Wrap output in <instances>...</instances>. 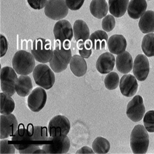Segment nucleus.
<instances>
[{
    "mask_svg": "<svg viewBox=\"0 0 154 154\" xmlns=\"http://www.w3.org/2000/svg\"><path fill=\"white\" fill-rule=\"evenodd\" d=\"M12 65L17 74L27 75L31 73L35 67V59L32 54L26 51L20 50L13 56Z\"/></svg>",
    "mask_w": 154,
    "mask_h": 154,
    "instance_id": "1",
    "label": "nucleus"
},
{
    "mask_svg": "<svg viewBox=\"0 0 154 154\" xmlns=\"http://www.w3.org/2000/svg\"><path fill=\"white\" fill-rule=\"evenodd\" d=\"M58 45L54 50L52 58L49 62L51 68L56 73L66 70L72 57L70 45Z\"/></svg>",
    "mask_w": 154,
    "mask_h": 154,
    "instance_id": "2",
    "label": "nucleus"
},
{
    "mask_svg": "<svg viewBox=\"0 0 154 154\" xmlns=\"http://www.w3.org/2000/svg\"><path fill=\"white\" fill-rule=\"evenodd\" d=\"M130 146L134 154H145L149 144V137L143 125L135 126L130 136Z\"/></svg>",
    "mask_w": 154,
    "mask_h": 154,
    "instance_id": "3",
    "label": "nucleus"
},
{
    "mask_svg": "<svg viewBox=\"0 0 154 154\" xmlns=\"http://www.w3.org/2000/svg\"><path fill=\"white\" fill-rule=\"evenodd\" d=\"M35 84L46 90H49L53 86L56 78L53 71L44 64L37 65L32 73Z\"/></svg>",
    "mask_w": 154,
    "mask_h": 154,
    "instance_id": "4",
    "label": "nucleus"
},
{
    "mask_svg": "<svg viewBox=\"0 0 154 154\" xmlns=\"http://www.w3.org/2000/svg\"><path fill=\"white\" fill-rule=\"evenodd\" d=\"M31 51L36 60L42 63L49 62L54 52L50 42L42 38L34 40Z\"/></svg>",
    "mask_w": 154,
    "mask_h": 154,
    "instance_id": "5",
    "label": "nucleus"
},
{
    "mask_svg": "<svg viewBox=\"0 0 154 154\" xmlns=\"http://www.w3.org/2000/svg\"><path fill=\"white\" fill-rule=\"evenodd\" d=\"M33 126L30 123L26 128L24 125L20 124L17 130L12 136L11 142L19 151L26 149L32 145L31 136Z\"/></svg>",
    "mask_w": 154,
    "mask_h": 154,
    "instance_id": "6",
    "label": "nucleus"
},
{
    "mask_svg": "<svg viewBox=\"0 0 154 154\" xmlns=\"http://www.w3.org/2000/svg\"><path fill=\"white\" fill-rule=\"evenodd\" d=\"M53 32L55 40L58 44L70 45L73 36V30L70 22L66 20L57 21L54 26Z\"/></svg>",
    "mask_w": 154,
    "mask_h": 154,
    "instance_id": "7",
    "label": "nucleus"
},
{
    "mask_svg": "<svg viewBox=\"0 0 154 154\" xmlns=\"http://www.w3.org/2000/svg\"><path fill=\"white\" fill-rule=\"evenodd\" d=\"M69 8L66 0H48L45 8V13L49 18L59 21L66 17Z\"/></svg>",
    "mask_w": 154,
    "mask_h": 154,
    "instance_id": "8",
    "label": "nucleus"
},
{
    "mask_svg": "<svg viewBox=\"0 0 154 154\" xmlns=\"http://www.w3.org/2000/svg\"><path fill=\"white\" fill-rule=\"evenodd\" d=\"M70 147V142L67 136L51 137L49 136L47 144L43 146L42 149L46 154L67 153Z\"/></svg>",
    "mask_w": 154,
    "mask_h": 154,
    "instance_id": "9",
    "label": "nucleus"
},
{
    "mask_svg": "<svg viewBox=\"0 0 154 154\" xmlns=\"http://www.w3.org/2000/svg\"><path fill=\"white\" fill-rule=\"evenodd\" d=\"M69 121L64 116L57 115L50 120L48 125V132L51 137L67 136L70 130Z\"/></svg>",
    "mask_w": 154,
    "mask_h": 154,
    "instance_id": "10",
    "label": "nucleus"
},
{
    "mask_svg": "<svg viewBox=\"0 0 154 154\" xmlns=\"http://www.w3.org/2000/svg\"><path fill=\"white\" fill-rule=\"evenodd\" d=\"M18 78L16 72L13 68L8 66L3 67L1 70V87L2 91L11 96L14 95Z\"/></svg>",
    "mask_w": 154,
    "mask_h": 154,
    "instance_id": "11",
    "label": "nucleus"
},
{
    "mask_svg": "<svg viewBox=\"0 0 154 154\" xmlns=\"http://www.w3.org/2000/svg\"><path fill=\"white\" fill-rule=\"evenodd\" d=\"M146 112L143 99L138 95L129 102L127 106V116L131 121L138 122L141 121Z\"/></svg>",
    "mask_w": 154,
    "mask_h": 154,
    "instance_id": "12",
    "label": "nucleus"
},
{
    "mask_svg": "<svg viewBox=\"0 0 154 154\" xmlns=\"http://www.w3.org/2000/svg\"><path fill=\"white\" fill-rule=\"evenodd\" d=\"M47 100V94L44 88L37 87L28 96V106L32 112H39L44 107Z\"/></svg>",
    "mask_w": 154,
    "mask_h": 154,
    "instance_id": "13",
    "label": "nucleus"
},
{
    "mask_svg": "<svg viewBox=\"0 0 154 154\" xmlns=\"http://www.w3.org/2000/svg\"><path fill=\"white\" fill-rule=\"evenodd\" d=\"M1 139L12 136L18 128V122L14 114L3 115L0 117Z\"/></svg>",
    "mask_w": 154,
    "mask_h": 154,
    "instance_id": "14",
    "label": "nucleus"
},
{
    "mask_svg": "<svg viewBox=\"0 0 154 154\" xmlns=\"http://www.w3.org/2000/svg\"><path fill=\"white\" fill-rule=\"evenodd\" d=\"M149 72V60L144 55H138L134 63L133 72L136 78L140 82L146 79Z\"/></svg>",
    "mask_w": 154,
    "mask_h": 154,
    "instance_id": "15",
    "label": "nucleus"
},
{
    "mask_svg": "<svg viewBox=\"0 0 154 154\" xmlns=\"http://www.w3.org/2000/svg\"><path fill=\"white\" fill-rule=\"evenodd\" d=\"M137 81L135 76L131 74L123 75L120 82V89L121 93L127 97L134 96L138 90Z\"/></svg>",
    "mask_w": 154,
    "mask_h": 154,
    "instance_id": "16",
    "label": "nucleus"
},
{
    "mask_svg": "<svg viewBox=\"0 0 154 154\" xmlns=\"http://www.w3.org/2000/svg\"><path fill=\"white\" fill-rule=\"evenodd\" d=\"M115 61V58L112 54L104 53L98 58L96 63V69L100 73H109L113 70Z\"/></svg>",
    "mask_w": 154,
    "mask_h": 154,
    "instance_id": "17",
    "label": "nucleus"
},
{
    "mask_svg": "<svg viewBox=\"0 0 154 154\" xmlns=\"http://www.w3.org/2000/svg\"><path fill=\"white\" fill-rule=\"evenodd\" d=\"M73 30L74 38L78 44L84 43L89 39V29L83 20H76L74 23Z\"/></svg>",
    "mask_w": 154,
    "mask_h": 154,
    "instance_id": "18",
    "label": "nucleus"
},
{
    "mask_svg": "<svg viewBox=\"0 0 154 154\" xmlns=\"http://www.w3.org/2000/svg\"><path fill=\"white\" fill-rule=\"evenodd\" d=\"M107 46L111 53L120 54L124 52L126 49L127 40L122 35H114L109 38Z\"/></svg>",
    "mask_w": 154,
    "mask_h": 154,
    "instance_id": "19",
    "label": "nucleus"
},
{
    "mask_svg": "<svg viewBox=\"0 0 154 154\" xmlns=\"http://www.w3.org/2000/svg\"><path fill=\"white\" fill-rule=\"evenodd\" d=\"M133 61L131 55L125 51L118 55L116 59L117 69L121 73L126 74L131 71L133 68Z\"/></svg>",
    "mask_w": 154,
    "mask_h": 154,
    "instance_id": "20",
    "label": "nucleus"
},
{
    "mask_svg": "<svg viewBox=\"0 0 154 154\" xmlns=\"http://www.w3.org/2000/svg\"><path fill=\"white\" fill-rule=\"evenodd\" d=\"M33 88L32 80L27 75L19 76L15 84V91L19 96L25 97L30 95Z\"/></svg>",
    "mask_w": 154,
    "mask_h": 154,
    "instance_id": "21",
    "label": "nucleus"
},
{
    "mask_svg": "<svg viewBox=\"0 0 154 154\" xmlns=\"http://www.w3.org/2000/svg\"><path fill=\"white\" fill-rule=\"evenodd\" d=\"M147 8L146 0H131L128 8V15L134 20H137L146 12Z\"/></svg>",
    "mask_w": 154,
    "mask_h": 154,
    "instance_id": "22",
    "label": "nucleus"
},
{
    "mask_svg": "<svg viewBox=\"0 0 154 154\" xmlns=\"http://www.w3.org/2000/svg\"><path fill=\"white\" fill-rule=\"evenodd\" d=\"M71 71L75 76L82 77L86 73L87 66L84 58L78 55L72 57L69 63Z\"/></svg>",
    "mask_w": 154,
    "mask_h": 154,
    "instance_id": "23",
    "label": "nucleus"
},
{
    "mask_svg": "<svg viewBox=\"0 0 154 154\" xmlns=\"http://www.w3.org/2000/svg\"><path fill=\"white\" fill-rule=\"evenodd\" d=\"M49 137L47 127L41 126H33L31 136L32 145L39 146H44L48 143Z\"/></svg>",
    "mask_w": 154,
    "mask_h": 154,
    "instance_id": "24",
    "label": "nucleus"
},
{
    "mask_svg": "<svg viewBox=\"0 0 154 154\" xmlns=\"http://www.w3.org/2000/svg\"><path fill=\"white\" fill-rule=\"evenodd\" d=\"M90 11L93 17L101 19L107 14L108 5L106 0H92L90 5Z\"/></svg>",
    "mask_w": 154,
    "mask_h": 154,
    "instance_id": "25",
    "label": "nucleus"
},
{
    "mask_svg": "<svg viewBox=\"0 0 154 154\" xmlns=\"http://www.w3.org/2000/svg\"><path fill=\"white\" fill-rule=\"evenodd\" d=\"M140 31L144 34L154 32V12L148 11L140 17L139 23Z\"/></svg>",
    "mask_w": 154,
    "mask_h": 154,
    "instance_id": "26",
    "label": "nucleus"
},
{
    "mask_svg": "<svg viewBox=\"0 0 154 154\" xmlns=\"http://www.w3.org/2000/svg\"><path fill=\"white\" fill-rule=\"evenodd\" d=\"M129 0H109L110 13L117 18L123 16L128 9Z\"/></svg>",
    "mask_w": 154,
    "mask_h": 154,
    "instance_id": "27",
    "label": "nucleus"
},
{
    "mask_svg": "<svg viewBox=\"0 0 154 154\" xmlns=\"http://www.w3.org/2000/svg\"><path fill=\"white\" fill-rule=\"evenodd\" d=\"M108 40V35L105 31L102 30H98L93 32L88 39L92 45V49L96 50L105 48Z\"/></svg>",
    "mask_w": 154,
    "mask_h": 154,
    "instance_id": "28",
    "label": "nucleus"
},
{
    "mask_svg": "<svg viewBox=\"0 0 154 154\" xmlns=\"http://www.w3.org/2000/svg\"><path fill=\"white\" fill-rule=\"evenodd\" d=\"M11 97L3 92L1 93V114H10L14 111L15 104Z\"/></svg>",
    "mask_w": 154,
    "mask_h": 154,
    "instance_id": "29",
    "label": "nucleus"
},
{
    "mask_svg": "<svg viewBox=\"0 0 154 154\" xmlns=\"http://www.w3.org/2000/svg\"><path fill=\"white\" fill-rule=\"evenodd\" d=\"M141 48L147 57H154V33H149L144 36L141 44Z\"/></svg>",
    "mask_w": 154,
    "mask_h": 154,
    "instance_id": "30",
    "label": "nucleus"
},
{
    "mask_svg": "<svg viewBox=\"0 0 154 154\" xmlns=\"http://www.w3.org/2000/svg\"><path fill=\"white\" fill-rule=\"evenodd\" d=\"M92 148L95 153H107L110 149V143L105 138L97 137L93 141Z\"/></svg>",
    "mask_w": 154,
    "mask_h": 154,
    "instance_id": "31",
    "label": "nucleus"
},
{
    "mask_svg": "<svg viewBox=\"0 0 154 154\" xmlns=\"http://www.w3.org/2000/svg\"><path fill=\"white\" fill-rule=\"evenodd\" d=\"M105 87L109 90H113L118 87L119 83V77L115 72H112L106 76L104 81Z\"/></svg>",
    "mask_w": 154,
    "mask_h": 154,
    "instance_id": "32",
    "label": "nucleus"
},
{
    "mask_svg": "<svg viewBox=\"0 0 154 154\" xmlns=\"http://www.w3.org/2000/svg\"><path fill=\"white\" fill-rule=\"evenodd\" d=\"M79 52L81 57L88 58L91 55L92 45L88 40L84 43L78 44Z\"/></svg>",
    "mask_w": 154,
    "mask_h": 154,
    "instance_id": "33",
    "label": "nucleus"
},
{
    "mask_svg": "<svg viewBox=\"0 0 154 154\" xmlns=\"http://www.w3.org/2000/svg\"><path fill=\"white\" fill-rule=\"evenodd\" d=\"M144 125L146 130L149 132H154V111H148L143 119Z\"/></svg>",
    "mask_w": 154,
    "mask_h": 154,
    "instance_id": "34",
    "label": "nucleus"
},
{
    "mask_svg": "<svg viewBox=\"0 0 154 154\" xmlns=\"http://www.w3.org/2000/svg\"><path fill=\"white\" fill-rule=\"evenodd\" d=\"M115 26L116 20L113 16L109 14L106 16L102 20V28L106 32H111L114 29Z\"/></svg>",
    "mask_w": 154,
    "mask_h": 154,
    "instance_id": "35",
    "label": "nucleus"
},
{
    "mask_svg": "<svg viewBox=\"0 0 154 154\" xmlns=\"http://www.w3.org/2000/svg\"><path fill=\"white\" fill-rule=\"evenodd\" d=\"M1 154H13L15 153V148L11 143L8 140H1L0 142Z\"/></svg>",
    "mask_w": 154,
    "mask_h": 154,
    "instance_id": "36",
    "label": "nucleus"
},
{
    "mask_svg": "<svg viewBox=\"0 0 154 154\" xmlns=\"http://www.w3.org/2000/svg\"><path fill=\"white\" fill-rule=\"evenodd\" d=\"M85 0H66V5L72 11L79 10L82 6Z\"/></svg>",
    "mask_w": 154,
    "mask_h": 154,
    "instance_id": "37",
    "label": "nucleus"
},
{
    "mask_svg": "<svg viewBox=\"0 0 154 154\" xmlns=\"http://www.w3.org/2000/svg\"><path fill=\"white\" fill-rule=\"evenodd\" d=\"M19 153L21 154H46L43 149H41L39 146L32 145L26 149L19 150Z\"/></svg>",
    "mask_w": 154,
    "mask_h": 154,
    "instance_id": "38",
    "label": "nucleus"
},
{
    "mask_svg": "<svg viewBox=\"0 0 154 154\" xmlns=\"http://www.w3.org/2000/svg\"><path fill=\"white\" fill-rule=\"evenodd\" d=\"M27 2L32 9L40 10L46 6L48 0H27Z\"/></svg>",
    "mask_w": 154,
    "mask_h": 154,
    "instance_id": "39",
    "label": "nucleus"
},
{
    "mask_svg": "<svg viewBox=\"0 0 154 154\" xmlns=\"http://www.w3.org/2000/svg\"><path fill=\"white\" fill-rule=\"evenodd\" d=\"M8 48V43L6 38L4 35H1V57L5 56L7 51Z\"/></svg>",
    "mask_w": 154,
    "mask_h": 154,
    "instance_id": "40",
    "label": "nucleus"
},
{
    "mask_svg": "<svg viewBox=\"0 0 154 154\" xmlns=\"http://www.w3.org/2000/svg\"><path fill=\"white\" fill-rule=\"evenodd\" d=\"M93 149L90 147L84 146L77 150L76 154H94Z\"/></svg>",
    "mask_w": 154,
    "mask_h": 154,
    "instance_id": "41",
    "label": "nucleus"
},
{
    "mask_svg": "<svg viewBox=\"0 0 154 154\" xmlns=\"http://www.w3.org/2000/svg\"><path fill=\"white\" fill-rule=\"evenodd\" d=\"M148 1H150V0H148Z\"/></svg>",
    "mask_w": 154,
    "mask_h": 154,
    "instance_id": "42",
    "label": "nucleus"
}]
</instances>
